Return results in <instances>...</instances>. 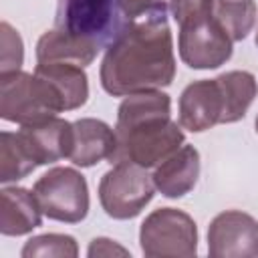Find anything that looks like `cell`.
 I'll use <instances>...</instances> for the list:
<instances>
[{"label":"cell","instance_id":"ffe728a7","mask_svg":"<svg viewBox=\"0 0 258 258\" xmlns=\"http://www.w3.org/2000/svg\"><path fill=\"white\" fill-rule=\"evenodd\" d=\"M0 58H2V73L20 71L24 50H22V38L18 30H14L8 22L0 24Z\"/></svg>","mask_w":258,"mask_h":258},{"label":"cell","instance_id":"d6986e66","mask_svg":"<svg viewBox=\"0 0 258 258\" xmlns=\"http://www.w3.org/2000/svg\"><path fill=\"white\" fill-rule=\"evenodd\" d=\"M77 244L75 238L64 236V234H44V236H34L30 238L24 248L22 256H77Z\"/></svg>","mask_w":258,"mask_h":258},{"label":"cell","instance_id":"5bb4252c","mask_svg":"<svg viewBox=\"0 0 258 258\" xmlns=\"http://www.w3.org/2000/svg\"><path fill=\"white\" fill-rule=\"evenodd\" d=\"M0 204V230L4 236H22L40 226L42 210L34 191L24 187H4Z\"/></svg>","mask_w":258,"mask_h":258},{"label":"cell","instance_id":"9a60e30c","mask_svg":"<svg viewBox=\"0 0 258 258\" xmlns=\"http://www.w3.org/2000/svg\"><path fill=\"white\" fill-rule=\"evenodd\" d=\"M99 50V46L54 28L40 36L36 44V58L38 62H75L85 67L93 62Z\"/></svg>","mask_w":258,"mask_h":258},{"label":"cell","instance_id":"44dd1931","mask_svg":"<svg viewBox=\"0 0 258 258\" xmlns=\"http://www.w3.org/2000/svg\"><path fill=\"white\" fill-rule=\"evenodd\" d=\"M117 6L121 10V14L125 16V20L137 18L141 14H147L155 8H163V0H117Z\"/></svg>","mask_w":258,"mask_h":258},{"label":"cell","instance_id":"5b68a950","mask_svg":"<svg viewBox=\"0 0 258 258\" xmlns=\"http://www.w3.org/2000/svg\"><path fill=\"white\" fill-rule=\"evenodd\" d=\"M56 28L95 46L111 44L125 24L117 0H58Z\"/></svg>","mask_w":258,"mask_h":258},{"label":"cell","instance_id":"cb8c5ba5","mask_svg":"<svg viewBox=\"0 0 258 258\" xmlns=\"http://www.w3.org/2000/svg\"><path fill=\"white\" fill-rule=\"evenodd\" d=\"M256 44H258V34H256Z\"/></svg>","mask_w":258,"mask_h":258},{"label":"cell","instance_id":"30bf717a","mask_svg":"<svg viewBox=\"0 0 258 258\" xmlns=\"http://www.w3.org/2000/svg\"><path fill=\"white\" fill-rule=\"evenodd\" d=\"M208 250L212 256H256L258 222L238 210L216 216L208 230Z\"/></svg>","mask_w":258,"mask_h":258},{"label":"cell","instance_id":"e0dca14e","mask_svg":"<svg viewBox=\"0 0 258 258\" xmlns=\"http://www.w3.org/2000/svg\"><path fill=\"white\" fill-rule=\"evenodd\" d=\"M212 14L234 42L246 38L252 30L256 22V4L254 0H214Z\"/></svg>","mask_w":258,"mask_h":258},{"label":"cell","instance_id":"7c38bea8","mask_svg":"<svg viewBox=\"0 0 258 258\" xmlns=\"http://www.w3.org/2000/svg\"><path fill=\"white\" fill-rule=\"evenodd\" d=\"M73 131L75 141L69 159L75 165L91 167L103 159L111 161L117 147V137L107 123L99 119H79L73 123Z\"/></svg>","mask_w":258,"mask_h":258},{"label":"cell","instance_id":"277c9868","mask_svg":"<svg viewBox=\"0 0 258 258\" xmlns=\"http://www.w3.org/2000/svg\"><path fill=\"white\" fill-rule=\"evenodd\" d=\"M0 87V115L6 121L30 125L56 117V113L64 111V103L56 87L38 73H2Z\"/></svg>","mask_w":258,"mask_h":258},{"label":"cell","instance_id":"8fae6325","mask_svg":"<svg viewBox=\"0 0 258 258\" xmlns=\"http://www.w3.org/2000/svg\"><path fill=\"white\" fill-rule=\"evenodd\" d=\"M18 137L24 149L28 151V155L34 159V163L46 165L62 157H71L75 131H73V123L58 117H50L38 123L22 125Z\"/></svg>","mask_w":258,"mask_h":258},{"label":"cell","instance_id":"9c48e42d","mask_svg":"<svg viewBox=\"0 0 258 258\" xmlns=\"http://www.w3.org/2000/svg\"><path fill=\"white\" fill-rule=\"evenodd\" d=\"M218 123H228V99L222 79H204L187 85L179 97V125L200 133Z\"/></svg>","mask_w":258,"mask_h":258},{"label":"cell","instance_id":"6da1fadb","mask_svg":"<svg viewBox=\"0 0 258 258\" xmlns=\"http://www.w3.org/2000/svg\"><path fill=\"white\" fill-rule=\"evenodd\" d=\"M173 75L175 58L165 6L125 20L101 64V85L115 97L157 91L171 85Z\"/></svg>","mask_w":258,"mask_h":258},{"label":"cell","instance_id":"7402d4cb","mask_svg":"<svg viewBox=\"0 0 258 258\" xmlns=\"http://www.w3.org/2000/svg\"><path fill=\"white\" fill-rule=\"evenodd\" d=\"M89 256H111V254H121V256H127L129 252L117 244H113V240H107V238H95L87 250Z\"/></svg>","mask_w":258,"mask_h":258},{"label":"cell","instance_id":"ba28073f","mask_svg":"<svg viewBox=\"0 0 258 258\" xmlns=\"http://www.w3.org/2000/svg\"><path fill=\"white\" fill-rule=\"evenodd\" d=\"M139 240L145 256H194L198 230L187 214L161 208L145 218Z\"/></svg>","mask_w":258,"mask_h":258},{"label":"cell","instance_id":"52a82bcc","mask_svg":"<svg viewBox=\"0 0 258 258\" xmlns=\"http://www.w3.org/2000/svg\"><path fill=\"white\" fill-rule=\"evenodd\" d=\"M32 191L48 220L77 224L89 212L87 181L73 167H52L34 183Z\"/></svg>","mask_w":258,"mask_h":258},{"label":"cell","instance_id":"ac0fdd59","mask_svg":"<svg viewBox=\"0 0 258 258\" xmlns=\"http://www.w3.org/2000/svg\"><path fill=\"white\" fill-rule=\"evenodd\" d=\"M36 163L24 149L18 133L2 131L0 135V181H16L34 171Z\"/></svg>","mask_w":258,"mask_h":258},{"label":"cell","instance_id":"2e32d148","mask_svg":"<svg viewBox=\"0 0 258 258\" xmlns=\"http://www.w3.org/2000/svg\"><path fill=\"white\" fill-rule=\"evenodd\" d=\"M34 73L46 77L56 87V91L62 97L64 111L77 109V107L87 103L89 85H87V75H85L81 64H75V62H38Z\"/></svg>","mask_w":258,"mask_h":258},{"label":"cell","instance_id":"4fadbf2b","mask_svg":"<svg viewBox=\"0 0 258 258\" xmlns=\"http://www.w3.org/2000/svg\"><path fill=\"white\" fill-rule=\"evenodd\" d=\"M200 175V153L194 145H183L173 151L155 169L153 183L165 198H181L194 189Z\"/></svg>","mask_w":258,"mask_h":258},{"label":"cell","instance_id":"8992f818","mask_svg":"<svg viewBox=\"0 0 258 258\" xmlns=\"http://www.w3.org/2000/svg\"><path fill=\"white\" fill-rule=\"evenodd\" d=\"M147 167L131 161H119L99 183V200L107 216L115 220L135 218L153 198L155 183Z\"/></svg>","mask_w":258,"mask_h":258},{"label":"cell","instance_id":"7a4b0ae2","mask_svg":"<svg viewBox=\"0 0 258 258\" xmlns=\"http://www.w3.org/2000/svg\"><path fill=\"white\" fill-rule=\"evenodd\" d=\"M169 97L159 91L129 95L117 115V147L111 163L131 161L153 167L167 159L183 143V133L169 115Z\"/></svg>","mask_w":258,"mask_h":258},{"label":"cell","instance_id":"3957f363","mask_svg":"<svg viewBox=\"0 0 258 258\" xmlns=\"http://www.w3.org/2000/svg\"><path fill=\"white\" fill-rule=\"evenodd\" d=\"M214 0H171L179 56L191 69H216L232 56V38L212 14Z\"/></svg>","mask_w":258,"mask_h":258},{"label":"cell","instance_id":"603a6c76","mask_svg":"<svg viewBox=\"0 0 258 258\" xmlns=\"http://www.w3.org/2000/svg\"><path fill=\"white\" fill-rule=\"evenodd\" d=\"M256 131H258V117H256Z\"/></svg>","mask_w":258,"mask_h":258}]
</instances>
